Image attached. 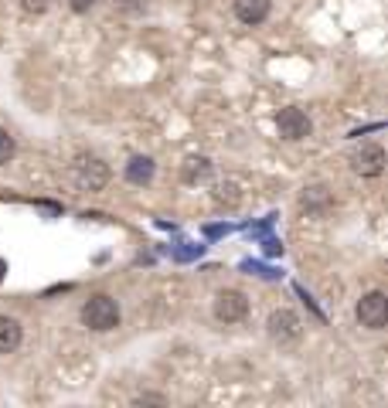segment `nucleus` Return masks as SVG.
<instances>
[{"mask_svg": "<svg viewBox=\"0 0 388 408\" xmlns=\"http://www.w3.org/2000/svg\"><path fill=\"white\" fill-rule=\"evenodd\" d=\"M109 177H113L109 163L103 160V157H96V154H78L76 160H72V180H76L78 191L96 194V191H103L109 184Z\"/></svg>", "mask_w": 388, "mask_h": 408, "instance_id": "f03ea898", "label": "nucleus"}, {"mask_svg": "<svg viewBox=\"0 0 388 408\" xmlns=\"http://www.w3.org/2000/svg\"><path fill=\"white\" fill-rule=\"evenodd\" d=\"M208 177H211V160L208 157H188L181 163V180L184 184H201Z\"/></svg>", "mask_w": 388, "mask_h": 408, "instance_id": "9d476101", "label": "nucleus"}, {"mask_svg": "<svg viewBox=\"0 0 388 408\" xmlns=\"http://www.w3.org/2000/svg\"><path fill=\"white\" fill-rule=\"evenodd\" d=\"M119 14H143L147 10V0H113Z\"/></svg>", "mask_w": 388, "mask_h": 408, "instance_id": "4468645a", "label": "nucleus"}, {"mask_svg": "<svg viewBox=\"0 0 388 408\" xmlns=\"http://www.w3.org/2000/svg\"><path fill=\"white\" fill-rule=\"evenodd\" d=\"M69 7H72L76 14H89V10L96 7V0H69Z\"/></svg>", "mask_w": 388, "mask_h": 408, "instance_id": "dca6fc26", "label": "nucleus"}, {"mask_svg": "<svg viewBox=\"0 0 388 408\" xmlns=\"http://www.w3.org/2000/svg\"><path fill=\"white\" fill-rule=\"evenodd\" d=\"M48 3H51V0H21V7H24L28 14H44Z\"/></svg>", "mask_w": 388, "mask_h": 408, "instance_id": "2eb2a0df", "label": "nucleus"}, {"mask_svg": "<svg viewBox=\"0 0 388 408\" xmlns=\"http://www.w3.org/2000/svg\"><path fill=\"white\" fill-rule=\"evenodd\" d=\"M3 276H7V262L0 259V283H3Z\"/></svg>", "mask_w": 388, "mask_h": 408, "instance_id": "f3484780", "label": "nucleus"}, {"mask_svg": "<svg viewBox=\"0 0 388 408\" xmlns=\"http://www.w3.org/2000/svg\"><path fill=\"white\" fill-rule=\"evenodd\" d=\"M327 187H307V194H303V207H313V204H327Z\"/></svg>", "mask_w": 388, "mask_h": 408, "instance_id": "ddd939ff", "label": "nucleus"}, {"mask_svg": "<svg viewBox=\"0 0 388 408\" xmlns=\"http://www.w3.org/2000/svg\"><path fill=\"white\" fill-rule=\"evenodd\" d=\"M270 10H272V0H235V17L242 24H249V28L263 24L270 17Z\"/></svg>", "mask_w": 388, "mask_h": 408, "instance_id": "6e6552de", "label": "nucleus"}, {"mask_svg": "<svg viewBox=\"0 0 388 408\" xmlns=\"http://www.w3.org/2000/svg\"><path fill=\"white\" fill-rule=\"evenodd\" d=\"M266 333L276 344H293L303 333V324H300V317L293 310H272L270 320H266Z\"/></svg>", "mask_w": 388, "mask_h": 408, "instance_id": "423d86ee", "label": "nucleus"}, {"mask_svg": "<svg viewBox=\"0 0 388 408\" xmlns=\"http://www.w3.org/2000/svg\"><path fill=\"white\" fill-rule=\"evenodd\" d=\"M249 317V299L238 289H222L215 296V320L222 324H242Z\"/></svg>", "mask_w": 388, "mask_h": 408, "instance_id": "39448f33", "label": "nucleus"}, {"mask_svg": "<svg viewBox=\"0 0 388 408\" xmlns=\"http://www.w3.org/2000/svg\"><path fill=\"white\" fill-rule=\"evenodd\" d=\"M358 324L364 330H385L388 324V296L382 289H371L358 299Z\"/></svg>", "mask_w": 388, "mask_h": 408, "instance_id": "7ed1b4c3", "label": "nucleus"}, {"mask_svg": "<svg viewBox=\"0 0 388 408\" xmlns=\"http://www.w3.org/2000/svg\"><path fill=\"white\" fill-rule=\"evenodd\" d=\"M78 317H82V326H89V330H96V333H106V330H116L123 313H119V303L113 296L96 293V296H89V299L82 303Z\"/></svg>", "mask_w": 388, "mask_h": 408, "instance_id": "f257e3e1", "label": "nucleus"}, {"mask_svg": "<svg viewBox=\"0 0 388 408\" xmlns=\"http://www.w3.org/2000/svg\"><path fill=\"white\" fill-rule=\"evenodd\" d=\"M276 129H279L283 140H293V143H297V140H307V136H310L313 122L300 106H286V109L276 113Z\"/></svg>", "mask_w": 388, "mask_h": 408, "instance_id": "20e7f679", "label": "nucleus"}, {"mask_svg": "<svg viewBox=\"0 0 388 408\" xmlns=\"http://www.w3.org/2000/svg\"><path fill=\"white\" fill-rule=\"evenodd\" d=\"M14 154H17V143H14V136H10L7 129H0V167H7V163L14 160Z\"/></svg>", "mask_w": 388, "mask_h": 408, "instance_id": "f8f14e48", "label": "nucleus"}, {"mask_svg": "<svg viewBox=\"0 0 388 408\" xmlns=\"http://www.w3.org/2000/svg\"><path fill=\"white\" fill-rule=\"evenodd\" d=\"M126 180L130 184H136V187H143V184H150L154 180V174H157V163L150 160V157H133V160L126 163Z\"/></svg>", "mask_w": 388, "mask_h": 408, "instance_id": "1a4fd4ad", "label": "nucleus"}, {"mask_svg": "<svg viewBox=\"0 0 388 408\" xmlns=\"http://www.w3.org/2000/svg\"><path fill=\"white\" fill-rule=\"evenodd\" d=\"M21 324L14 317H0V354H14L21 347Z\"/></svg>", "mask_w": 388, "mask_h": 408, "instance_id": "9b49d317", "label": "nucleus"}, {"mask_svg": "<svg viewBox=\"0 0 388 408\" xmlns=\"http://www.w3.org/2000/svg\"><path fill=\"white\" fill-rule=\"evenodd\" d=\"M351 170L361 177H378L385 170V150L378 143H364L354 157H351Z\"/></svg>", "mask_w": 388, "mask_h": 408, "instance_id": "0eeeda50", "label": "nucleus"}]
</instances>
